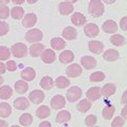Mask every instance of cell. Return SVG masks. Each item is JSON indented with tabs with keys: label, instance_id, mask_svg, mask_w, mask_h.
<instances>
[{
	"label": "cell",
	"instance_id": "37",
	"mask_svg": "<svg viewBox=\"0 0 127 127\" xmlns=\"http://www.w3.org/2000/svg\"><path fill=\"white\" fill-rule=\"evenodd\" d=\"M11 56V51L4 46L0 47V61H7Z\"/></svg>",
	"mask_w": 127,
	"mask_h": 127
},
{
	"label": "cell",
	"instance_id": "12",
	"mask_svg": "<svg viewBox=\"0 0 127 127\" xmlns=\"http://www.w3.org/2000/svg\"><path fill=\"white\" fill-rule=\"evenodd\" d=\"M86 95L90 102L97 101L101 97V88L100 87H92V88H90L87 91Z\"/></svg>",
	"mask_w": 127,
	"mask_h": 127
},
{
	"label": "cell",
	"instance_id": "42",
	"mask_svg": "<svg viewBox=\"0 0 127 127\" xmlns=\"http://www.w3.org/2000/svg\"><path fill=\"white\" fill-rule=\"evenodd\" d=\"M125 121L126 120H124L122 117H117L112 121V123H111V126L112 127H122V126H124Z\"/></svg>",
	"mask_w": 127,
	"mask_h": 127
},
{
	"label": "cell",
	"instance_id": "53",
	"mask_svg": "<svg viewBox=\"0 0 127 127\" xmlns=\"http://www.w3.org/2000/svg\"><path fill=\"white\" fill-rule=\"evenodd\" d=\"M28 3H30V4H34V3H36L38 0H27Z\"/></svg>",
	"mask_w": 127,
	"mask_h": 127
},
{
	"label": "cell",
	"instance_id": "51",
	"mask_svg": "<svg viewBox=\"0 0 127 127\" xmlns=\"http://www.w3.org/2000/svg\"><path fill=\"white\" fill-rule=\"evenodd\" d=\"M0 127H7V123L5 121L0 120Z\"/></svg>",
	"mask_w": 127,
	"mask_h": 127
},
{
	"label": "cell",
	"instance_id": "31",
	"mask_svg": "<svg viewBox=\"0 0 127 127\" xmlns=\"http://www.w3.org/2000/svg\"><path fill=\"white\" fill-rule=\"evenodd\" d=\"M53 86H54V82L50 76H43L40 79V87L42 89L50 90V89H52Z\"/></svg>",
	"mask_w": 127,
	"mask_h": 127
},
{
	"label": "cell",
	"instance_id": "34",
	"mask_svg": "<svg viewBox=\"0 0 127 127\" xmlns=\"http://www.w3.org/2000/svg\"><path fill=\"white\" fill-rule=\"evenodd\" d=\"M50 108L48 106H40L36 110V116L39 119H46L50 116Z\"/></svg>",
	"mask_w": 127,
	"mask_h": 127
},
{
	"label": "cell",
	"instance_id": "38",
	"mask_svg": "<svg viewBox=\"0 0 127 127\" xmlns=\"http://www.w3.org/2000/svg\"><path fill=\"white\" fill-rule=\"evenodd\" d=\"M105 79V74L101 72V71H97V72H94L90 75V81L91 82H102Z\"/></svg>",
	"mask_w": 127,
	"mask_h": 127
},
{
	"label": "cell",
	"instance_id": "33",
	"mask_svg": "<svg viewBox=\"0 0 127 127\" xmlns=\"http://www.w3.org/2000/svg\"><path fill=\"white\" fill-rule=\"evenodd\" d=\"M70 85V81L67 77L65 76H59L55 79V86L59 89H64V88H67Z\"/></svg>",
	"mask_w": 127,
	"mask_h": 127
},
{
	"label": "cell",
	"instance_id": "35",
	"mask_svg": "<svg viewBox=\"0 0 127 127\" xmlns=\"http://www.w3.org/2000/svg\"><path fill=\"white\" fill-rule=\"evenodd\" d=\"M76 108H77L78 111H81V112L85 113V112H87V111H88L91 108V103H90L89 100H82L77 104Z\"/></svg>",
	"mask_w": 127,
	"mask_h": 127
},
{
	"label": "cell",
	"instance_id": "39",
	"mask_svg": "<svg viewBox=\"0 0 127 127\" xmlns=\"http://www.w3.org/2000/svg\"><path fill=\"white\" fill-rule=\"evenodd\" d=\"M10 15V10L9 7L4 4L0 5V19H6Z\"/></svg>",
	"mask_w": 127,
	"mask_h": 127
},
{
	"label": "cell",
	"instance_id": "44",
	"mask_svg": "<svg viewBox=\"0 0 127 127\" xmlns=\"http://www.w3.org/2000/svg\"><path fill=\"white\" fill-rule=\"evenodd\" d=\"M120 27L123 31H127V17H123L121 19L120 22Z\"/></svg>",
	"mask_w": 127,
	"mask_h": 127
},
{
	"label": "cell",
	"instance_id": "36",
	"mask_svg": "<svg viewBox=\"0 0 127 127\" xmlns=\"http://www.w3.org/2000/svg\"><path fill=\"white\" fill-rule=\"evenodd\" d=\"M114 111H116V108H114L113 106H107V107H105V108L103 109V111H102L103 118H104L105 120H110V119L113 117Z\"/></svg>",
	"mask_w": 127,
	"mask_h": 127
},
{
	"label": "cell",
	"instance_id": "46",
	"mask_svg": "<svg viewBox=\"0 0 127 127\" xmlns=\"http://www.w3.org/2000/svg\"><path fill=\"white\" fill-rule=\"evenodd\" d=\"M122 104H124V105L127 104V91H125V92L123 93V96H122Z\"/></svg>",
	"mask_w": 127,
	"mask_h": 127
},
{
	"label": "cell",
	"instance_id": "43",
	"mask_svg": "<svg viewBox=\"0 0 127 127\" xmlns=\"http://www.w3.org/2000/svg\"><path fill=\"white\" fill-rule=\"evenodd\" d=\"M6 69L9 71H15L16 69H17V65H16V63L14 61H9L6 63Z\"/></svg>",
	"mask_w": 127,
	"mask_h": 127
},
{
	"label": "cell",
	"instance_id": "21",
	"mask_svg": "<svg viewBox=\"0 0 127 127\" xmlns=\"http://www.w3.org/2000/svg\"><path fill=\"white\" fill-rule=\"evenodd\" d=\"M14 106L16 109L18 110H25L27 108H29V101H28V98L26 97H17L16 100L14 101Z\"/></svg>",
	"mask_w": 127,
	"mask_h": 127
},
{
	"label": "cell",
	"instance_id": "45",
	"mask_svg": "<svg viewBox=\"0 0 127 127\" xmlns=\"http://www.w3.org/2000/svg\"><path fill=\"white\" fill-rule=\"evenodd\" d=\"M5 70H6V67L3 63H1V61H0V74H3L5 73Z\"/></svg>",
	"mask_w": 127,
	"mask_h": 127
},
{
	"label": "cell",
	"instance_id": "24",
	"mask_svg": "<svg viewBox=\"0 0 127 127\" xmlns=\"http://www.w3.org/2000/svg\"><path fill=\"white\" fill-rule=\"evenodd\" d=\"M51 47L53 48L54 50H63V49H65V47H66V42L64 39L62 38H59V37H54L52 40H51Z\"/></svg>",
	"mask_w": 127,
	"mask_h": 127
},
{
	"label": "cell",
	"instance_id": "6",
	"mask_svg": "<svg viewBox=\"0 0 127 127\" xmlns=\"http://www.w3.org/2000/svg\"><path fill=\"white\" fill-rule=\"evenodd\" d=\"M29 100L35 105H38L42 103V101L45 100V93L41 90H34L32 91L29 95Z\"/></svg>",
	"mask_w": 127,
	"mask_h": 127
},
{
	"label": "cell",
	"instance_id": "29",
	"mask_svg": "<svg viewBox=\"0 0 127 127\" xmlns=\"http://www.w3.org/2000/svg\"><path fill=\"white\" fill-rule=\"evenodd\" d=\"M19 123H20L21 126H30L33 123V117H32L31 113H23L19 118Z\"/></svg>",
	"mask_w": 127,
	"mask_h": 127
},
{
	"label": "cell",
	"instance_id": "8",
	"mask_svg": "<svg viewBox=\"0 0 127 127\" xmlns=\"http://www.w3.org/2000/svg\"><path fill=\"white\" fill-rule=\"evenodd\" d=\"M40 56H41L42 62L45 64H52L55 59H56V55H55L54 51L51 50V49L43 50L40 54Z\"/></svg>",
	"mask_w": 127,
	"mask_h": 127
},
{
	"label": "cell",
	"instance_id": "10",
	"mask_svg": "<svg viewBox=\"0 0 127 127\" xmlns=\"http://www.w3.org/2000/svg\"><path fill=\"white\" fill-rule=\"evenodd\" d=\"M88 48L90 52H92L94 54H101L103 52V50H104V45L98 40H91L88 43Z\"/></svg>",
	"mask_w": 127,
	"mask_h": 127
},
{
	"label": "cell",
	"instance_id": "4",
	"mask_svg": "<svg viewBox=\"0 0 127 127\" xmlns=\"http://www.w3.org/2000/svg\"><path fill=\"white\" fill-rule=\"evenodd\" d=\"M82 89L79 88V87H76V86H73L71 87V88L67 91V98H68V102L70 103H74L76 102L77 100L82 97Z\"/></svg>",
	"mask_w": 127,
	"mask_h": 127
},
{
	"label": "cell",
	"instance_id": "13",
	"mask_svg": "<svg viewBox=\"0 0 127 127\" xmlns=\"http://www.w3.org/2000/svg\"><path fill=\"white\" fill-rule=\"evenodd\" d=\"M36 22H37V16L33 13H30L25 16V18L22 20V26L25 28H32L36 25Z\"/></svg>",
	"mask_w": 127,
	"mask_h": 127
},
{
	"label": "cell",
	"instance_id": "40",
	"mask_svg": "<svg viewBox=\"0 0 127 127\" xmlns=\"http://www.w3.org/2000/svg\"><path fill=\"white\" fill-rule=\"evenodd\" d=\"M96 122H97L96 117H95L94 114H90V116H88V117L86 118V120H85V124H86L87 126L91 127V126H94L95 124H96Z\"/></svg>",
	"mask_w": 127,
	"mask_h": 127
},
{
	"label": "cell",
	"instance_id": "15",
	"mask_svg": "<svg viewBox=\"0 0 127 127\" xmlns=\"http://www.w3.org/2000/svg\"><path fill=\"white\" fill-rule=\"evenodd\" d=\"M58 10H59V13H61L62 15H69V14H71L73 12L74 7H73V4L71 2L65 1V2L59 3Z\"/></svg>",
	"mask_w": 127,
	"mask_h": 127
},
{
	"label": "cell",
	"instance_id": "11",
	"mask_svg": "<svg viewBox=\"0 0 127 127\" xmlns=\"http://www.w3.org/2000/svg\"><path fill=\"white\" fill-rule=\"evenodd\" d=\"M81 64L85 69L91 70L96 67V59L94 57H91V56H84L81 58Z\"/></svg>",
	"mask_w": 127,
	"mask_h": 127
},
{
	"label": "cell",
	"instance_id": "27",
	"mask_svg": "<svg viewBox=\"0 0 127 127\" xmlns=\"http://www.w3.org/2000/svg\"><path fill=\"white\" fill-rule=\"evenodd\" d=\"M110 42L114 46H118V47H121V46H124L126 43V39L124 36L122 35H119V34H114L110 37Z\"/></svg>",
	"mask_w": 127,
	"mask_h": 127
},
{
	"label": "cell",
	"instance_id": "2",
	"mask_svg": "<svg viewBox=\"0 0 127 127\" xmlns=\"http://www.w3.org/2000/svg\"><path fill=\"white\" fill-rule=\"evenodd\" d=\"M11 53L13 54L15 57L22 58V57H25L27 55V53H28V48H27V46L25 45V43L17 42V43H15V45H13V47H12Z\"/></svg>",
	"mask_w": 127,
	"mask_h": 127
},
{
	"label": "cell",
	"instance_id": "32",
	"mask_svg": "<svg viewBox=\"0 0 127 127\" xmlns=\"http://www.w3.org/2000/svg\"><path fill=\"white\" fill-rule=\"evenodd\" d=\"M12 113V108L7 103H0V117L7 118Z\"/></svg>",
	"mask_w": 127,
	"mask_h": 127
},
{
	"label": "cell",
	"instance_id": "5",
	"mask_svg": "<svg viewBox=\"0 0 127 127\" xmlns=\"http://www.w3.org/2000/svg\"><path fill=\"white\" fill-rule=\"evenodd\" d=\"M66 105V100L65 97L63 96V95H55V96L52 97V100H51V107L54 109V110H59L64 108Z\"/></svg>",
	"mask_w": 127,
	"mask_h": 127
},
{
	"label": "cell",
	"instance_id": "52",
	"mask_svg": "<svg viewBox=\"0 0 127 127\" xmlns=\"http://www.w3.org/2000/svg\"><path fill=\"white\" fill-rule=\"evenodd\" d=\"M9 2H10V0H0V4H6Z\"/></svg>",
	"mask_w": 127,
	"mask_h": 127
},
{
	"label": "cell",
	"instance_id": "41",
	"mask_svg": "<svg viewBox=\"0 0 127 127\" xmlns=\"http://www.w3.org/2000/svg\"><path fill=\"white\" fill-rule=\"evenodd\" d=\"M9 30H10L9 23H6L5 21H0V36L6 35Z\"/></svg>",
	"mask_w": 127,
	"mask_h": 127
},
{
	"label": "cell",
	"instance_id": "23",
	"mask_svg": "<svg viewBox=\"0 0 127 127\" xmlns=\"http://www.w3.org/2000/svg\"><path fill=\"white\" fill-rule=\"evenodd\" d=\"M116 90H117V87L114 84H106L102 88L101 94H103L104 96H110V95L116 93Z\"/></svg>",
	"mask_w": 127,
	"mask_h": 127
},
{
	"label": "cell",
	"instance_id": "30",
	"mask_svg": "<svg viewBox=\"0 0 127 127\" xmlns=\"http://www.w3.org/2000/svg\"><path fill=\"white\" fill-rule=\"evenodd\" d=\"M13 94V90L10 86H2L0 87V98L2 100H7Z\"/></svg>",
	"mask_w": 127,
	"mask_h": 127
},
{
	"label": "cell",
	"instance_id": "49",
	"mask_svg": "<svg viewBox=\"0 0 127 127\" xmlns=\"http://www.w3.org/2000/svg\"><path fill=\"white\" fill-rule=\"evenodd\" d=\"M14 4H22L25 2V0H12Z\"/></svg>",
	"mask_w": 127,
	"mask_h": 127
},
{
	"label": "cell",
	"instance_id": "19",
	"mask_svg": "<svg viewBox=\"0 0 127 127\" xmlns=\"http://www.w3.org/2000/svg\"><path fill=\"white\" fill-rule=\"evenodd\" d=\"M45 49V46L41 45V43H33L31 47H30V54L32 57H38L40 56L41 52Z\"/></svg>",
	"mask_w": 127,
	"mask_h": 127
},
{
	"label": "cell",
	"instance_id": "48",
	"mask_svg": "<svg viewBox=\"0 0 127 127\" xmlns=\"http://www.w3.org/2000/svg\"><path fill=\"white\" fill-rule=\"evenodd\" d=\"M126 106L124 107V108H123L122 109V118L123 119H124V120H126V119H127V113H126Z\"/></svg>",
	"mask_w": 127,
	"mask_h": 127
},
{
	"label": "cell",
	"instance_id": "20",
	"mask_svg": "<svg viewBox=\"0 0 127 127\" xmlns=\"http://www.w3.org/2000/svg\"><path fill=\"white\" fill-rule=\"evenodd\" d=\"M74 59V54L72 51L70 50H66L59 55V62L62 64H69V63H72Z\"/></svg>",
	"mask_w": 127,
	"mask_h": 127
},
{
	"label": "cell",
	"instance_id": "26",
	"mask_svg": "<svg viewBox=\"0 0 127 127\" xmlns=\"http://www.w3.org/2000/svg\"><path fill=\"white\" fill-rule=\"evenodd\" d=\"M28 89H29V85L28 83L25 81H17L15 83V90L16 92L19 93V94H23L26 93Z\"/></svg>",
	"mask_w": 127,
	"mask_h": 127
},
{
	"label": "cell",
	"instance_id": "17",
	"mask_svg": "<svg viewBox=\"0 0 127 127\" xmlns=\"http://www.w3.org/2000/svg\"><path fill=\"white\" fill-rule=\"evenodd\" d=\"M119 57H120V54H119L117 50H113V49L107 50L104 53V55H103V58L107 62H116L119 59Z\"/></svg>",
	"mask_w": 127,
	"mask_h": 127
},
{
	"label": "cell",
	"instance_id": "54",
	"mask_svg": "<svg viewBox=\"0 0 127 127\" xmlns=\"http://www.w3.org/2000/svg\"><path fill=\"white\" fill-rule=\"evenodd\" d=\"M3 82H4V79H3V77H2V76H0V85H1Z\"/></svg>",
	"mask_w": 127,
	"mask_h": 127
},
{
	"label": "cell",
	"instance_id": "28",
	"mask_svg": "<svg viewBox=\"0 0 127 127\" xmlns=\"http://www.w3.org/2000/svg\"><path fill=\"white\" fill-rule=\"evenodd\" d=\"M10 15L12 16V18L14 19H21L25 16V11L21 6H14L13 9L10 11Z\"/></svg>",
	"mask_w": 127,
	"mask_h": 127
},
{
	"label": "cell",
	"instance_id": "25",
	"mask_svg": "<svg viewBox=\"0 0 127 127\" xmlns=\"http://www.w3.org/2000/svg\"><path fill=\"white\" fill-rule=\"evenodd\" d=\"M70 119H71V113L69 112V111L68 110H62L57 113L56 122L61 124V123H65V122L70 121Z\"/></svg>",
	"mask_w": 127,
	"mask_h": 127
},
{
	"label": "cell",
	"instance_id": "16",
	"mask_svg": "<svg viewBox=\"0 0 127 127\" xmlns=\"http://www.w3.org/2000/svg\"><path fill=\"white\" fill-rule=\"evenodd\" d=\"M63 37L68 40H74L77 37V31L73 27H67L63 31Z\"/></svg>",
	"mask_w": 127,
	"mask_h": 127
},
{
	"label": "cell",
	"instance_id": "3",
	"mask_svg": "<svg viewBox=\"0 0 127 127\" xmlns=\"http://www.w3.org/2000/svg\"><path fill=\"white\" fill-rule=\"evenodd\" d=\"M43 37V34L42 32L39 30V29H33V30H30L27 32L26 34V39L27 41H29L31 43H34V42H38L40 41Z\"/></svg>",
	"mask_w": 127,
	"mask_h": 127
},
{
	"label": "cell",
	"instance_id": "9",
	"mask_svg": "<svg viewBox=\"0 0 127 127\" xmlns=\"http://www.w3.org/2000/svg\"><path fill=\"white\" fill-rule=\"evenodd\" d=\"M98 27L95 25V23H88V25L85 26V29H84V33L86 36L88 37H95L98 35Z\"/></svg>",
	"mask_w": 127,
	"mask_h": 127
},
{
	"label": "cell",
	"instance_id": "22",
	"mask_svg": "<svg viewBox=\"0 0 127 127\" xmlns=\"http://www.w3.org/2000/svg\"><path fill=\"white\" fill-rule=\"evenodd\" d=\"M71 21H72L74 26L81 27L86 23V17L82 13H74L71 16Z\"/></svg>",
	"mask_w": 127,
	"mask_h": 127
},
{
	"label": "cell",
	"instance_id": "18",
	"mask_svg": "<svg viewBox=\"0 0 127 127\" xmlns=\"http://www.w3.org/2000/svg\"><path fill=\"white\" fill-rule=\"evenodd\" d=\"M21 78L23 81H33L34 77L36 76V72H35V70L33 68H31V67H28V68L23 69L21 71Z\"/></svg>",
	"mask_w": 127,
	"mask_h": 127
},
{
	"label": "cell",
	"instance_id": "55",
	"mask_svg": "<svg viewBox=\"0 0 127 127\" xmlns=\"http://www.w3.org/2000/svg\"><path fill=\"white\" fill-rule=\"evenodd\" d=\"M65 1H68V2H76L77 0H65Z\"/></svg>",
	"mask_w": 127,
	"mask_h": 127
},
{
	"label": "cell",
	"instance_id": "47",
	"mask_svg": "<svg viewBox=\"0 0 127 127\" xmlns=\"http://www.w3.org/2000/svg\"><path fill=\"white\" fill-rule=\"evenodd\" d=\"M39 127H51V123L48 122V121H45L39 124Z\"/></svg>",
	"mask_w": 127,
	"mask_h": 127
},
{
	"label": "cell",
	"instance_id": "1",
	"mask_svg": "<svg viewBox=\"0 0 127 127\" xmlns=\"http://www.w3.org/2000/svg\"><path fill=\"white\" fill-rule=\"evenodd\" d=\"M104 4L102 3L101 0H91L89 2V6H88V11L90 15L94 18L101 17L104 14Z\"/></svg>",
	"mask_w": 127,
	"mask_h": 127
},
{
	"label": "cell",
	"instance_id": "50",
	"mask_svg": "<svg viewBox=\"0 0 127 127\" xmlns=\"http://www.w3.org/2000/svg\"><path fill=\"white\" fill-rule=\"evenodd\" d=\"M103 1H104L106 4H112V3H114L117 0H103Z\"/></svg>",
	"mask_w": 127,
	"mask_h": 127
},
{
	"label": "cell",
	"instance_id": "14",
	"mask_svg": "<svg viewBox=\"0 0 127 127\" xmlns=\"http://www.w3.org/2000/svg\"><path fill=\"white\" fill-rule=\"evenodd\" d=\"M103 31L108 34H114L118 31V25L113 20H106L103 25Z\"/></svg>",
	"mask_w": 127,
	"mask_h": 127
},
{
	"label": "cell",
	"instance_id": "7",
	"mask_svg": "<svg viewBox=\"0 0 127 127\" xmlns=\"http://www.w3.org/2000/svg\"><path fill=\"white\" fill-rule=\"evenodd\" d=\"M83 70L81 66L77 64H72V65L68 66V68L66 70V74L68 75V77H77L82 74Z\"/></svg>",
	"mask_w": 127,
	"mask_h": 127
}]
</instances>
